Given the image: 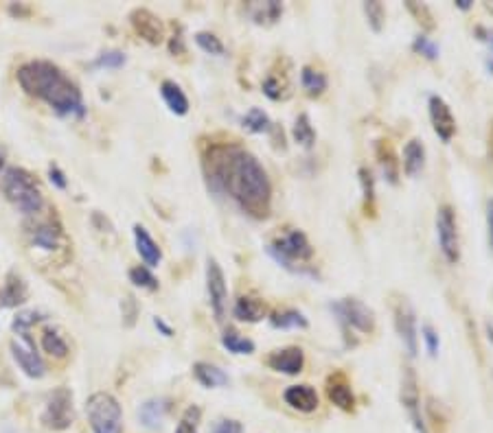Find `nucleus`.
Instances as JSON below:
<instances>
[{"label":"nucleus","instance_id":"f257e3e1","mask_svg":"<svg viewBox=\"0 0 493 433\" xmlns=\"http://www.w3.org/2000/svg\"><path fill=\"white\" fill-rule=\"evenodd\" d=\"M204 173L213 193L224 195L241 213L266 219L272 211V182L254 153L237 143L211 145L204 153Z\"/></svg>","mask_w":493,"mask_h":433},{"label":"nucleus","instance_id":"f03ea898","mask_svg":"<svg viewBox=\"0 0 493 433\" xmlns=\"http://www.w3.org/2000/svg\"><path fill=\"white\" fill-rule=\"evenodd\" d=\"M18 83L29 96L49 103L62 118H81L86 114L84 99L75 81L68 79L62 68L51 62H26L18 68Z\"/></svg>","mask_w":493,"mask_h":433},{"label":"nucleus","instance_id":"7ed1b4c3","mask_svg":"<svg viewBox=\"0 0 493 433\" xmlns=\"http://www.w3.org/2000/svg\"><path fill=\"white\" fill-rule=\"evenodd\" d=\"M266 252L274 258V263H279L283 269L298 274V276H309V278H318V272L307 267V263L313 256V247L307 239V234L298 228H290L283 234H279L274 239Z\"/></svg>","mask_w":493,"mask_h":433},{"label":"nucleus","instance_id":"20e7f679","mask_svg":"<svg viewBox=\"0 0 493 433\" xmlns=\"http://www.w3.org/2000/svg\"><path fill=\"white\" fill-rule=\"evenodd\" d=\"M3 193L22 215H35L42 211L44 206L42 193H40L33 175L29 171L20 169V166H9L5 171Z\"/></svg>","mask_w":493,"mask_h":433},{"label":"nucleus","instance_id":"39448f33","mask_svg":"<svg viewBox=\"0 0 493 433\" xmlns=\"http://www.w3.org/2000/svg\"><path fill=\"white\" fill-rule=\"evenodd\" d=\"M86 414L94 433H123V412L112 394L94 392L86 400Z\"/></svg>","mask_w":493,"mask_h":433},{"label":"nucleus","instance_id":"423d86ee","mask_svg":"<svg viewBox=\"0 0 493 433\" xmlns=\"http://www.w3.org/2000/svg\"><path fill=\"white\" fill-rule=\"evenodd\" d=\"M329 309L336 315L342 330H358L362 335L375 333V313L368 304L358 298H342L329 304Z\"/></svg>","mask_w":493,"mask_h":433},{"label":"nucleus","instance_id":"0eeeda50","mask_svg":"<svg viewBox=\"0 0 493 433\" xmlns=\"http://www.w3.org/2000/svg\"><path fill=\"white\" fill-rule=\"evenodd\" d=\"M436 239L443 258L449 265H456L460 260V236H458L456 213L449 204L438 206L436 211Z\"/></svg>","mask_w":493,"mask_h":433},{"label":"nucleus","instance_id":"6e6552de","mask_svg":"<svg viewBox=\"0 0 493 433\" xmlns=\"http://www.w3.org/2000/svg\"><path fill=\"white\" fill-rule=\"evenodd\" d=\"M392 317H395V330L399 335V342L404 344L406 353L410 357H417L419 353V333H417V315L413 304L408 298L399 296L392 300Z\"/></svg>","mask_w":493,"mask_h":433},{"label":"nucleus","instance_id":"1a4fd4ad","mask_svg":"<svg viewBox=\"0 0 493 433\" xmlns=\"http://www.w3.org/2000/svg\"><path fill=\"white\" fill-rule=\"evenodd\" d=\"M42 423L46 429L64 431L73 425V392L68 387L53 389L46 398V407L42 414Z\"/></svg>","mask_w":493,"mask_h":433},{"label":"nucleus","instance_id":"9d476101","mask_svg":"<svg viewBox=\"0 0 493 433\" xmlns=\"http://www.w3.org/2000/svg\"><path fill=\"white\" fill-rule=\"evenodd\" d=\"M401 405L408 414V421L413 425L415 433H430L428 421L423 416V405L419 396V381L413 368H404L401 376Z\"/></svg>","mask_w":493,"mask_h":433},{"label":"nucleus","instance_id":"9b49d317","mask_svg":"<svg viewBox=\"0 0 493 433\" xmlns=\"http://www.w3.org/2000/svg\"><path fill=\"white\" fill-rule=\"evenodd\" d=\"M11 355L16 359V363L20 366V370L31 376V379H42L46 368H44V361L40 357L35 342L29 333H16L11 339Z\"/></svg>","mask_w":493,"mask_h":433},{"label":"nucleus","instance_id":"f8f14e48","mask_svg":"<svg viewBox=\"0 0 493 433\" xmlns=\"http://www.w3.org/2000/svg\"><path fill=\"white\" fill-rule=\"evenodd\" d=\"M207 293H209V304L217 322H224L228 313V287L224 272L219 267L215 258L207 260Z\"/></svg>","mask_w":493,"mask_h":433},{"label":"nucleus","instance_id":"ddd939ff","mask_svg":"<svg viewBox=\"0 0 493 433\" xmlns=\"http://www.w3.org/2000/svg\"><path fill=\"white\" fill-rule=\"evenodd\" d=\"M428 112H430L434 134L441 138L445 145L451 143V138H454V134H456V118H454V114H451V107L445 103L443 96L432 94L428 99Z\"/></svg>","mask_w":493,"mask_h":433},{"label":"nucleus","instance_id":"4468645a","mask_svg":"<svg viewBox=\"0 0 493 433\" xmlns=\"http://www.w3.org/2000/svg\"><path fill=\"white\" fill-rule=\"evenodd\" d=\"M268 368L287 376H296L305 368V353L298 346H287L281 351H272L266 359Z\"/></svg>","mask_w":493,"mask_h":433},{"label":"nucleus","instance_id":"2eb2a0df","mask_svg":"<svg viewBox=\"0 0 493 433\" xmlns=\"http://www.w3.org/2000/svg\"><path fill=\"white\" fill-rule=\"evenodd\" d=\"M325 392L327 398L331 405H336L338 409L342 412H353L355 409V396H353V389L351 383L347 379L345 372H334L327 376V385H325Z\"/></svg>","mask_w":493,"mask_h":433},{"label":"nucleus","instance_id":"dca6fc26","mask_svg":"<svg viewBox=\"0 0 493 433\" xmlns=\"http://www.w3.org/2000/svg\"><path fill=\"white\" fill-rule=\"evenodd\" d=\"M130 22L134 26V31L139 33L143 39H147L149 44H160L164 37V26L156 13H152L145 7H139L130 13Z\"/></svg>","mask_w":493,"mask_h":433},{"label":"nucleus","instance_id":"f3484780","mask_svg":"<svg viewBox=\"0 0 493 433\" xmlns=\"http://www.w3.org/2000/svg\"><path fill=\"white\" fill-rule=\"evenodd\" d=\"M375 156H377V164L381 169V175L383 179L388 182V184H399V175H401V164L397 160V153H395V147L388 138H379L375 143Z\"/></svg>","mask_w":493,"mask_h":433},{"label":"nucleus","instance_id":"a211bd4d","mask_svg":"<svg viewBox=\"0 0 493 433\" xmlns=\"http://www.w3.org/2000/svg\"><path fill=\"white\" fill-rule=\"evenodd\" d=\"M283 400L287 407H292L300 414H313L318 409V394L311 385H290L285 387Z\"/></svg>","mask_w":493,"mask_h":433},{"label":"nucleus","instance_id":"6ab92c4d","mask_svg":"<svg viewBox=\"0 0 493 433\" xmlns=\"http://www.w3.org/2000/svg\"><path fill=\"white\" fill-rule=\"evenodd\" d=\"M134 243H136V252H139L141 260L145 263V267H149V269L158 267L162 260V249L141 223L134 226Z\"/></svg>","mask_w":493,"mask_h":433},{"label":"nucleus","instance_id":"aec40b11","mask_svg":"<svg viewBox=\"0 0 493 433\" xmlns=\"http://www.w3.org/2000/svg\"><path fill=\"white\" fill-rule=\"evenodd\" d=\"M232 315H235L239 322L257 324L268 315V306L257 296H241V298H237L235 306H232Z\"/></svg>","mask_w":493,"mask_h":433},{"label":"nucleus","instance_id":"412c9836","mask_svg":"<svg viewBox=\"0 0 493 433\" xmlns=\"http://www.w3.org/2000/svg\"><path fill=\"white\" fill-rule=\"evenodd\" d=\"M169 398H149L139 407V421L145 429H158L164 421V416L169 412Z\"/></svg>","mask_w":493,"mask_h":433},{"label":"nucleus","instance_id":"4be33fe9","mask_svg":"<svg viewBox=\"0 0 493 433\" xmlns=\"http://www.w3.org/2000/svg\"><path fill=\"white\" fill-rule=\"evenodd\" d=\"M268 319L272 328H281V330H303L309 326V319L298 309H292V306L272 311Z\"/></svg>","mask_w":493,"mask_h":433},{"label":"nucleus","instance_id":"5701e85b","mask_svg":"<svg viewBox=\"0 0 493 433\" xmlns=\"http://www.w3.org/2000/svg\"><path fill=\"white\" fill-rule=\"evenodd\" d=\"M426 169V147L419 138H410L404 147V173L408 177H417Z\"/></svg>","mask_w":493,"mask_h":433},{"label":"nucleus","instance_id":"b1692460","mask_svg":"<svg viewBox=\"0 0 493 433\" xmlns=\"http://www.w3.org/2000/svg\"><path fill=\"white\" fill-rule=\"evenodd\" d=\"M160 96H162L164 105H167L175 116L189 114V99H187V94L182 92V88L178 86L175 81L164 79L160 83Z\"/></svg>","mask_w":493,"mask_h":433},{"label":"nucleus","instance_id":"393cba45","mask_svg":"<svg viewBox=\"0 0 493 433\" xmlns=\"http://www.w3.org/2000/svg\"><path fill=\"white\" fill-rule=\"evenodd\" d=\"M245 13L252 18L257 24H277L283 16V3L279 0H268V3H250L245 5Z\"/></svg>","mask_w":493,"mask_h":433},{"label":"nucleus","instance_id":"a878e982","mask_svg":"<svg viewBox=\"0 0 493 433\" xmlns=\"http://www.w3.org/2000/svg\"><path fill=\"white\" fill-rule=\"evenodd\" d=\"M26 283L18 274H9L5 287L0 289V309H11V306H18L26 300Z\"/></svg>","mask_w":493,"mask_h":433},{"label":"nucleus","instance_id":"bb28decb","mask_svg":"<svg viewBox=\"0 0 493 433\" xmlns=\"http://www.w3.org/2000/svg\"><path fill=\"white\" fill-rule=\"evenodd\" d=\"M193 376L202 387H226L228 385V374L222 368H217V366L207 363V361L196 363Z\"/></svg>","mask_w":493,"mask_h":433},{"label":"nucleus","instance_id":"cd10ccee","mask_svg":"<svg viewBox=\"0 0 493 433\" xmlns=\"http://www.w3.org/2000/svg\"><path fill=\"white\" fill-rule=\"evenodd\" d=\"M300 86H303L305 94L311 96V99H318V96L325 94L327 86H329V79L322 71L313 66H303L300 68Z\"/></svg>","mask_w":493,"mask_h":433},{"label":"nucleus","instance_id":"c85d7f7f","mask_svg":"<svg viewBox=\"0 0 493 433\" xmlns=\"http://www.w3.org/2000/svg\"><path fill=\"white\" fill-rule=\"evenodd\" d=\"M31 241L37 247H42V249H46V252H51V249H55V247L60 245L62 230H60V226H55V223H40V226L31 234Z\"/></svg>","mask_w":493,"mask_h":433},{"label":"nucleus","instance_id":"c756f323","mask_svg":"<svg viewBox=\"0 0 493 433\" xmlns=\"http://www.w3.org/2000/svg\"><path fill=\"white\" fill-rule=\"evenodd\" d=\"M292 136H294V141L300 147H305V149H311L313 145H316V130H313L311 118H309L307 112H303V114L296 116L294 127H292Z\"/></svg>","mask_w":493,"mask_h":433},{"label":"nucleus","instance_id":"7c9ffc66","mask_svg":"<svg viewBox=\"0 0 493 433\" xmlns=\"http://www.w3.org/2000/svg\"><path fill=\"white\" fill-rule=\"evenodd\" d=\"M358 175H360V186H362L364 215L375 217V211H377V206H375V175H373L371 169H366V166H362V169L358 171Z\"/></svg>","mask_w":493,"mask_h":433},{"label":"nucleus","instance_id":"2f4dec72","mask_svg":"<svg viewBox=\"0 0 493 433\" xmlns=\"http://www.w3.org/2000/svg\"><path fill=\"white\" fill-rule=\"evenodd\" d=\"M243 127L252 132V134H270L274 130V125L268 116V112H263L261 107H250L241 118Z\"/></svg>","mask_w":493,"mask_h":433},{"label":"nucleus","instance_id":"473e14b6","mask_svg":"<svg viewBox=\"0 0 493 433\" xmlns=\"http://www.w3.org/2000/svg\"><path fill=\"white\" fill-rule=\"evenodd\" d=\"M222 346L232 355H252L254 348H257L252 339L241 337V335L235 333V330H226L222 335Z\"/></svg>","mask_w":493,"mask_h":433},{"label":"nucleus","instance_id":"72a5a7b5","mask_svg":"<svg viewBox=\"0 0 493 433\" xmlns=\"http://www.w3.org/2000/svg\"><path fill=\"white\" fill-rule=\"evenodd\" d=\"M42 348L44 353H49L51 357H58V359H64L68 355V344L64 342V337L58 333V330H44L42 335Z\"/></svg>","mask_w":493,"mask_h":433},{"label":"nucleus","instance_id":"f704fd0d","mask_svg":"<svg viewBox=\"0 0 493 433\" xmlns=\"http://www.w3.org/2000/svg\"><path fill=\"white\" fill-rule=\"evenodd\" d=\"M406 9L410 11V16H413L419 24H421V29L423 31H432L436 22H434V16H432V11L428 5H423V3H417V0H408L406 3Z\"/></svg>","mask_w":493,"mask_h":433},{"label":"nucleus","instance_id":"c9c22d12","mask_svg":"<svg viewBox=\"0 0 493 433\" xmlns=\"http://www.w3.org/2000/svg\"><path fill=\"white\" fill-rule=\"evenodd\" d=\"M413 51H415L417 55H421V58L430 60V62H436L438 58H441V46H438L436 42H434L430 35H426V33H419V35L415 37Z\"/></svg>","mask_w":493,"mask_h":433},{"label":"nucleus","instance_id":"e433bc0d","mask_svg":"<svg viewBox=\"0 0 493 433\" xmlns=\"http://www.w3.org/2000/svg\"><path fill=\"white\" fill-rule=\"evenodd\" d=\"M263 94L268 96L270 101H281V99H287V94H290V86H287V81L281 77H277V75H268L266 79H263Z\"/></svg>","mask_w":493,"mask_h":433},{"label":"nucleus","instance_id":"4c0bfd02","mask_svg":"<svg viewBox=\"0 0 493 433\" xmlns=\"http://www.w3.org/2000/svg\"><path fill=\"white\" fill-rule=\"evenodd\" d=\"M128 276H130V283H132L134 287H141V289H147V291H156V289H158L156 276L152 274V269L145 267V265H139V267H132Z\"/></svg>","mask_w":493,"mask_h":433},{"label":"nucleus","instance_id":"58836bf2","mask_svg":"<svg viewBox=\"0 0 493 433\" xmlns=\"http://www.w3.org/2000/svg\"><path fill=\"white\" fill-rule=\"evenodd\" d=\"M362 9H364L368 26H371L375 33H379L383 29V22H386V9H383V5L377 3V0H371V3H364Z\"/></svg>","mask_w":493,"mask_h":433},{"label":"nucleus","instance_id":"ea45409f","mask_svg":"<svg viewBox=\"0 0 493 433\" xmlns=\"http://www.w3.org/2000/svg\"><path fill=\"white\" fill-rule=\"evenodd\" d=\"M196 44L204 51V53H209V55H215V58H222V55L226 53L224 44H222V39H219L215 33L211 31H200L196 33Z\"/></svg>","mask_w":493,"mask_h":433},{"label":"nucleus","instance_id":"a19ab883","mask_svg":"<svg viewBox=\"0 0 493 433\" xmlns=\"http://www.w3.org/2000/svg\"><path fill=\"white\" fill-rule=\"evenodd\" d=\"M128 58L123 51H105L101 55H97V60H94L90 66L92 68H121L126 66Z\"/></svg>","mask_w":493,"mask_h":433},{"label":"nucleus","instance_id":"79ce46f5","mask_svg":"<svg viewBox=\"0 0 493 433\" xmlns=\"http://www.w3.org/2000/svg\"><path fill=\"white\" fill-rule=\"evenodd\" d=\"M421 337H423V344H426V351L428 355L434 359L438 357V351H441V337H438V333L432 324H423L421 326Z\"/></svg>","mask_w":493,"mask_h":433},{"label":"nucleus","instance_id":"37998d69","mask_svg":"<svg viewBox=\"0 0 493 433\" xmlns=\"http://www.w3.org/2000/svg\"><path fill=\"white\" fill-rule=\"evenodd\" d=\"M37 319H40V313H35V311H22V313H18L16 319H13L11 328H13V333H29V328L37 322Z\"/></svg>","mask_w":493,"mask_h":433},{"label":"nucleus","instance_id":"c03bdc74","mask_svg":"<svg viewBox=\"0 0 493 433\" xmlns=\"http://www.w3.org/2000/svg\"><path fill=\"white\" fill-rule=\"evenodd\" d=\"M211 433H243V427L239 421H232V418H222L217 421Z\"/></svg>","mask_w":493,"mask_h":433},{"label":"nucleus","instance_id":"a18cd8bd","mask_svg":"<svg viewBox=\"0 0 493 433\" xmlns=\"http://www.w3.org/2000/svg\"><path fill=\"white\" fill-rule=\"evenodd\" d=\"M49 182H51V184H53L55 188H60V191H64V188L68 186V179H66V175L62 173L60 166H55V164H51V166H49Z\"/></svg>","mask_w":493,"mask_h":433},{"label":"nucleus","instance_id":"49530a36","mask_svg":"<svg viewBox=\"0 0 493 433\" xmlns=\"http://www.w3.org/2000/svg\"><path fill=\"white\" fill-rule=\"evenodd\" d=\"M485 223H487V245H489V249L493 252V197L487 200Z\"/></svg>","mask_w":493,"mask_h":433},{"label":"nucleus","instance_id":"de8ad7c7","mask_svg":"<svg viewBox=\"0 0 493 433\" xmlns=\"http://www.w3.org/2000/svg\"><path fill=\"white\" fill-rule=\"evenodd\" d=\"M474 35L481 42H485V44L489 46V55H493V29H487V26H476Z\"/></svg>","mask_w":493,"mask_h":433},{"label":"nucleus","instance_id":"09e8293b","mask_svg":"<svg viewBox=\"0 0 493 433\" xmlns=\"http://www.w3.org/2000/svg\"><path fill=\"white\" fill-rule=\"evenodd\" d=\"M200 418H202V409L198 407V405H191V407H187L184 414H182V421L189 423V425H193V427H198Z\"/></svg>","mask_w":493,"mask_h":433},{"label":"nucleus","instance_id":"8fccbe9b","mask_svg":"<svg viewBox=\"0 0 493 433\" xmlns=\"http://www.w3.org/2000/svg\"><path fill=\"white\" fill-rule=\"evenodd\" d=\"M154 326L164 335V337H173V328H171L169 324H164L162 317H154Z\"/></svg>","mask_w":493,"mask_h":433},{"label":"nucleus","instance_id":"3c124183","mask_svg":"<svg viewBox=\"0 0 493 433\" xmlns=\"http://www.w3.org/2000/svg\"><path fill=\"white\" fill-rule=\"evenodd\" d=\"M169 51L171 53H184V44H182V37L180 35H173V39L169 42Z\"/></svg>","mask_w":493,"mask_h":433},{"label":"nucleus","instance_id":"603ef678","mask_svg":"<svg viewBox=\"0 0 493 433\" xmlns=\"http://www.w3.org/2000/svg\"><path fill=\"white\" fill-rule=\"evenodd\" d=\"M175 433H198V427H193V425H189V423L180 421V425L175 427Z\"/></svg>","mask_w":493,"mask_h":433},{"label":"nucleus","instance_id":"864d4df0","mask_svg":"<svg viewBox=\"0 0 493 433\" xmlns=\"http://www.w3.org/2000/svg\"><path fill=\"white\" fill-rule=\"evenodd\" d=\"M456 7H458L460 11H469V9L474 7V3H472V0H456Z\"/></svg>","mask_w":493,"mask_h":433},{"label":"nucleus","instance_id":"5fc2aeb1","mask_svg":"<svg viewBox=\"0 0 493 433\" xmlns=\"http://www.w3.org/2000/svg\"><path fill=\"white\" fill-rule=\"evenodd\" d=\"M5 160H7V151H5L3 145H0V171L5 169Z\"/></svg>","mask_w":493,"mask_h":433},{"label":"nucleus","instance_id":"6e6d98bb","mask_svg":"<svg viewBox=\"0 0 493 433\" xmlns=\"http://www.w3.org/2000/svg\"><path fill=\"white\" fill-rule=\"evenodd\" d=\"M485 9L491 13V16H493V3H485Z\"/></svg>","mask_w":493,"mask_h":433},{"label":"nucleus","instance_id":"4d7b16f0","mask_svg":"<svg viewBox=\"0 0 493 433\" xmlns=\"http://www.w3.org/2000/svg\"><path fill=\"white\" fill-rule=\"evenodd\" d=\"M491 151H493V143H491Z\"/></svg>","mask_w":493,"mask_h":433}]
</instances>
